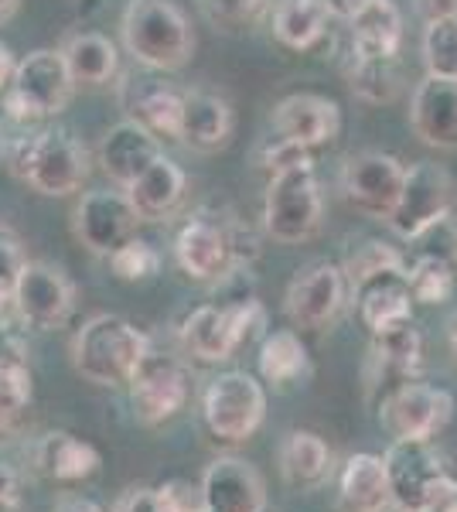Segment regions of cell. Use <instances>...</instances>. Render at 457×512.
Returning a JSON list of instances; mask_svg holds the SVG:
<instances>
[{
	"label": "cell",
	"instance_id": "obj_1",
	"mask_svg": "<svg viewBox=\"0 0 457 512\" xmlns=\"http://www.w3.org/2000/svg\"><path fill=\"white\" fill-rule=\"evenodd\" d=\"M0 154L38 195H76L89 178V151L69 127H41L38 134L7 140Z\"/></svg>",
	"mask_w": 457,
	"mask_h": 512
},
{
	"label": "cell",
	"instance_id": "obj_2",
	"mask_svg": "<svg viewBox=\"0 0 457 512\" xmlns=\"http://www.w3.org/2000/svg\"><path fill=\"white\" fill-rule=\"evenodd\" d=\"M120 38L134 62L154 72L185 69L195 52V31L174 0H127Z\"/></svg>",
	"mask_w": 457,
	"mask_h": 512
},
{
	"label": "cell",
	"instance_id": "obj_3",
	"mask_svg": "<svg viewBox=\"0 0 457 512\" xmlns=\"http://www.w3.org/2000/svg\"><path fill=\"white\" fill-rule=\"evenodd\" d=\"M181 345L198 362H226L267 335V308L256 297H222L181 321Z\"/></svg>",
	"mask_w": 457,
	"mask_h": 512
},
{
	"label": "cell",
	"instance_id": "obj_4",
	"mask_svg": "<svg viewBox=\"0 0 457 512\" xmlns=\"http://www.w3.org/2000/svg\"><path fill=\"white\" fill-rule=\"evenodd\" d=\"M147 352L151 338L120 315H96L72 335V366L93 386H127Z\"/></svg>",
	"mask_w": 457,
	"mask_h": 512
},
{
	"label": "cell",
	"instance_id": "obj_5",
	"mask_svg": "<svg viewBox=\"0 0 457 512\" xmlns=\"http://www.w3.org/2000/svg\"><path fill=\"white\" fill-rule=\"evenodd\" d=\"M382 465L396 512H434L457 495V478L447 472L434 441H393Z\"/></svg>",
	"mask_w": 457,
	"mask_h": 512
},
{
	"label": "cell",
	"instance_id": "obj_6",
	"mask_svg": "<svg viewBox=\"0 0 457 512\" xmlns=\"http://www.w3.org/2000/svg\"><path fill=\"white\" fill-rule=\"evenodd\" d=\"M72 93H76V82H72L69 69H65L62 52L38 48V52H28L24 59H18L11 86L0 96L4 99L0 110L18 127H31L38 120L58 117L69 106Z\"/></svg>",
	"mask_w": 457,
	"mask_h": 512
},
{
	"label": "cell",
	"instance_id": "obj_7",
	"mask_svg": "<svg viewBox=\"0 0 457 512\" xmlns=\"http://www.w3.org/2000/svg\"><path fill=\"white\" fill-rule=\"evenodd\" d=\"M324 198L314 164L287 168L270 175L267 195H263V229L273 243L297 246L321 233Z\"/></svg>",
	"mask_w": 457,
	"mask_h": 512
},
{
	"label": "cell",
	"instance_id": "obj_8",
	"mask_svg": "<svg viewBox=\"0 0 457 512\" xmlns=\"http://www.w3.org/2000/svg\"><path fill=\"white\" fill-rule=\"evenodd\" d=\"M267 417V390L246 369L219 373L202 393V420L222 444H243Z\"/></svg>",
	"mask_w": 457,
	"mask_h": 512
},
{
	"label": "cell",
	"instance_id": "obj_9",
	"mask_svg": "<svg viewBox=\"0 0 457 512\" xmlns=\"http://www.w3.org/2000/svg\"><path fill=\"white\" fill-rule=\"evenodd\" d=\"M127 386L134 417L144 427H161L188 407L191 393H195V376L178 355L157 352L151 345V352L140 359Z\"/></svg>",
	"mask_w": 457,
	"mask_h": 512
},
{
	"label": "cell",
	"instance_id": "obj_10",
	"mask_svg": "<svg viewBox=\"0 0 457 512\" xmlns=\"http://www.w3.org/2000/svg\"><path fill=\"white\" fill-rule=\"evenodd\" d=\"M454 417V396L444 386L406 379L382 393L379 424L393 441H437Z\"/></svg>",
	"mask_w": 457,
	"mask_h": 512
},
{
	"label": "cell",
	"instance_id": "obj_11",
	"mask_svg": "<svg viewBox=\"0 0 457 512\" xmlns=\"http://www.w3.org/2000/svg\"><path fill=\"white\" fill-rule=\"evenodd\" d=\"M457 205V181L434 161H417L406 168L400 198L389 216V229L400 239H417L423 229L447 219Z\"/></svg>",
	"mask_w": 457,
	"mask_h": 512
},
{
	"label": "cell",
	"instance_id": "obj_12",
	"mask_svg": "<svg viewBox=\"0 0 457 512\" xmlns=\"http://www.w3.org/2000/svg\"><path fill=\"white\" fill-rule=\"evenodd\" d=\"M174 260L191 280H226L236 263V222L198 209L174 236Z\"/></svg>",
	"mask_w": 457,
	"mask_h": 512
},
{
	"label": "cell",
	"instance_id": "obj_13",
	"mask_svg": "<svg viewBox=\"0 0 457 512\" xmlns=\"http://www.w3.org/2000/svg\"><path fill=\"white\" fill-rule=\"evenodd\" d=\"M11 304L24 325L38 328V332H55L76 308V284L55 263L28 260L11 294Z\"/></svg>",
	"mask_w": 457,
	"mask_h": 512
},
{
	"label": "cell",
	"instance_id": "obj_14",
	"mask_svg": "<svg viewBox=\"0 0 457 512\" xmlns=\"http://www.w3.org/2000/svg\"><path fill=\"white\" fill-rule=\"evenodd\" d=\"M406 178V164L393 154L382 151H362L352 154L342 168V192L355 212H362L365 219L386 222L396 209Z\"/></svg>",
	"mask_w": 457,
	"mask_h": 512
},
{
	"label": "cell",
	"instance_id": "obj_15",
	"mask_svg": "<svg viewBox=\"0 0 457 512\" xmlns=\"http://www.w3.org/2000/svg\"><path fill=\"white\" fill-rule=\"evenodd\" d=\"M72 229H76V239L89 253L110 256L137 236L140 216L134 212V205H130L123 188L120 192L93 188V192H82V198L76 202Z\"/></svg>",
	"mask_w": 457,
	"mask_h": 512
},
{
	"label": "cell",
	"instance_id": "obj_16",
	"mask_svg": "<svg viewBox=\"0 0 457 512\" xmlns=\"http://www.w3.org/2000/svg\"><path fill=\"white\" fill-rule=\"evenodd\" d=\"M348 294L342 267L328 260H318L304 267L301 274L290 280L284 294V311L301 332H321L338 318Z\"/></svg>",
	"mask_w": 457,
	"mask_h": 512
},
{
	"label": "cell",
	"instance_id": "obj_17",
	"mask_svg": "<svg viewBox=\"0 0 457 512\" xmlns=\"http://www.w3.org/2000/svg\"><path fill=\"white\" fill-rule=\"evenodd\" d=\"M205 512H267V482L239 454H219L202 472Z\"/></svg>",
	"mask_w": 457,
	"mask_h": 512
},
{
	"label": "cell",
	"instance_id": "obj_18",
	"mask_svg": "<svg viewBox=\"0 0 457 512\" xmlns=\"http://www.w3.org/2000/svg\"><path fill=\"white\" fill-rule=\"evenodd\" d=\"M348 291H352L359 321L372 335L413 321V304L417 301H413V294H410L406 267H389V270H379V274H369V277H362L359 284L348 287Z\"/></svg>",
	"mask_w": 457,
	"mask_h": 512
},
{
	"label": "cell",
	"instance_id": "obj_19",
	"mask_svg": "<svg viewBox=\"0 0 457 512\" xmlns=\"http://www.w3.org/2000/svg\"><path fill=\"white\" fill-rule=\"evenodd\" d=\"M273 130L290 144L314 151V147H324L338 137L342 110H338L335 99L321 93H294L273 106Z\"/></svg>",
	"mask_w": 457,
	"mask_h": 512
},
{
	"label": "cell",
	"instance_id": "obj_20",
	"mask_svg": "<svg viewBox=\"0 0 457 512\" xmlns=\"http://www.w3.org/2000/svg\"><path fill=\"white\" fill-rule=\"evenodd\" d=\"M410 127L427 147L457 151V79L423 76L410 96Z\"/></svg>",
	"mask_w": 457,
	"mask_h": 512
},
{
	"label": "cell",
	"instance_id": "obj_21",
	"mask_svg": "<svg viewBox=\"0 0 457 512\" xmlns=\"http://www.w3.org/2000/svg\"><path fill=\"white\" fill-rule=\"evenodd\" d=\"M161 158V140L134 120H120L99 140V164L116 188H127Z\"/></svg>",
	"mask_w": 457,
	"mask_h": 512
},
{
	"label": "cell",
	"instance_id": "obj_22",
	"mask_svg": "<svg viewBox=\"0 0 457 512\" xmlns=\"http://www.w3.org/2000/svg\"><path fill=\"white\" fill-rule=\"evenodd\" d=\"M236 117L226 96L209 89H188L181 93V144H188L198 154L222 151L232 137Z\"/></svg>",
	"mask_w": 457,
	"mask_h": 512
},
{
	"label": "cell",
	"instance_id": "obj_23",
	"mask_svg": "<svg viewBox=\"0 0 457 512\" xmlns=\"http://www.w3.org/2000/svg\"><path fill=\"white\" fill-rule=\"evenodd\" d=\"M369 366H372V386L382 383V393L393 390V386L406 383V379H417L423 366V335L413 321L386 332L372 335V352H369Z\"/></svg>",
	"mask_w": 457,
	"mask_h": 512
},
{
	"label": "cell",
	"instance_id": "obj_24",
	"mask_svg": "<svg viewBox=\"0 0 457 512\" xmlns=\"http://www.w3.org/2000/svg\"><path fill=\"white\" fill-rule=\"evenodd\" d=\"M35 468L55 485H79L103 468V454L72 431H48L35 444Z\"/></svg>",
	"mask_w": 457,
	"mask_h": 512
},
{
	"label": "cell",
	"instance_id": "obj_25",
	"mask_svg": "<svg viewBox=\"0 0 457 512\" xmlns=\"http://www.w3.org/2000/svg\"><path fill=\"white\" fill-rule=\"evenodd\" d=\"M123 110L127 120L151 130L157 140H178L181 137V93L154 79H130L123 86Z\"/></svg>",
	"mask_w": 457,
	"mask_h": 512
},
{
	"label": "cell",
	"instance_id": "obj_26",
	"mask_svg": "<svg viewBox=\"0 0 457 512\" xmlns=\"http://www.w3.org/2000/svg\"><path fill=\"white\" fill-rule=\"evenodd\" d=\"M123 192H127L140 222H164L181 209V202H185L188 178L178 164L161 154V158H157L134 185L123 188Z\"/></svg>",
	"mask_w": 457,
	"mask_h": 512
},
{
	"label": "cell",
	"instance_id": "obj_27",
	"mask_svg": "<svg viewBox=\"0 0 457 512\" xmlns=\"http://www.w3.org/2000/svg\"><path fill=\"white\" fill-rule=\"evenodd\" d=\"M338 512H393L386 465L379 454H352L338 472Z\"/></svg>",
	"mask_w": 457,
	"mask_h": 512
},
{
	"label": "cell",
	"instance_id": "obj_28",
	"mask_svg": "<svg viewBox=\"0 0 457 512\" xmlns=\"http://www.w3.org/2000/svg\"><path fill=\"white\" fill-rule=\"evenodd\" d=\"M277 465L284 482L294 492H318L328 485L331 472H335V458L321 434L314 431H290L280 444Z\"/></svg>",
	"mask_w": 457,
	"mask_h": 512
},
{
	"label": "cell",
	"instance_id": "obj_29",
	"mask_svg": "<svg viewBox=\"0 0 457 512\" xmlns=\"http://www.w3.org/2000/svg\"><path fill=\"white\" fill-rule=\"evenodd\" d=\"M58 52H62L65 69L76 86H106L120 72V52L99 31H79V35L65 38Z\"/></svg>",
	"mask_w": 457,
	"mask_h": 512
},
{
	"label": "cell",
	"instance_id": "obj_30",
	"mask_svg": "<svg viewBox=\"0 0 457 512\" xmlns=\"http://www.w3.org/2000/svg\"><path fill=\"white\" fill-rule=\"evenodd\" d=\"M256 366H260L263 383L287 390V386L301 383L311 369V355H307L304 338L294 328H277L260 338V352H256Z\"/></svg>",
	"mask_w": 457,
	"mask_h": 512
},
{
	"label": "cell",
	"instance_id": "obj_31",
	"mask_svg": "<svg viewBox=\"0 0 457 512\" xmlns=\"http://www.w3.org/2000/svg\"><path fill=\"white\" fill-rule=\"evenodd\" d=\"M352 52L359 55H400L403 14L393 0H369L352 21Z\"/></svg>",
	"mask_w": 457,
	"mask_h": 512
},
{
	"label": "cell",
	"instance_id": "obj_32",
	"mask_svg": "<svg viewBox=\"0 0 457 512\" xmlns=\"http://www.w3.org/2000/svg\"><path fill=\"white\" fill-rule=\"evenodd\" d=\"M328 7L321 0H277L273 4V38L290 52H311L328 31Z\"/></svg>",
	"mask_w": 457,
	"mask_h": 512
},
{
	"label": "cell",
	"instance_id": "obj_33",
	"mask_svg": "<svg viewBox=\"0 0 457 512\" xmlns=\"http://www.w3.org/2000/svg\"><path fill=\"white\" fill-rule=\"evenodd\" d=\"M348 59H352L345 69L348 86H352V93L359 96L362 103L386 106L403 93V69H400V59H396V55L352 52Z\"/></svg>",
	"mask_w": 457,
	"mask_h": 512
},
{
	"label": "cell",
	"instance_id": "obj_34",
	"mask_svg": "<svg viewBox=\"0 0 457 512\" xmlns=\"http://www.w3.org/2000/svg\"><path fill=\"white\" fill-rule=\"evenodd\" d=\"M406 280L417 304H447L457 287V267L440 256L413 253V260L406 263Z\"/></svg>",
	"mask_w": 457,
	"mask_h": 512
},
{
	"label": "cell",
	"instance_id": "obj_35",
	"mask_svg": "<svg viewBox=\"0 0 457 512\" xmlns=\"http://www.w3.org/2000/svg\"><path fill=\"white\" fill-rule=\"evenodd\" d=\"M423 65H427V76L457 79V18L427 21V31H423Z\"/></svg>",
	"mask_w": 457,
	"mask_h": 512
},
{
	"label": "cell",
	"instance_id": "obj_36",
	"mask_svg": "<svg viewBox=\"0 0 457 512\" xmlns=\"http://www.w3.org/2000/svg\"><path fill=\"white\" fill-rule=\"evenodd\" d=\"M31 369L28 366H0V437L11 434L31 407Z\"/></svg>",
	"mask_w": 457,
	"mask_h": 512
},
{
	"label": "cell",
	"instance_id": "obj_37",
	"mask_svg": "<svg viewBox=\"0 0 457 512\" xmlns=\"http://www.w3.org/2000/svg\"><path fill=\"white\" fill-rule=\"evenodd\" d=\"M110 270L123 284H144V280L157 277V270H161V253H157L147 239L134 236L116 253H110Z\"/></svg>",
	"mask_w": 457,
	"mask_h": 512
},
{
	"label": "cell",
	"instance_id": "obj_38",
	"mask_svg": "<svg viewBox=\"0 0 457 512\" xmlns=\"http://www.w3.org/2000/svg\"><path fill=\"white\" fill-rule=\"evenodd\" d=\"M389 267H406V256L396 250V246L382 243V239H365L362 246H355L352 256L345 260L342 274H345V284H359L362 277L369 274H379V270H389Z\"/></svg>",
	"mask_w": 457,
	"mask_h": 512
},
{
	"label": "cell",
	"instance_id": "obj_39",
	"mask_svg": "<svg viewBox=\"0 0 457 512\" xmlns=\"http://www.w3.org/2000/svg\"><path fill=\"white\" fill-rule=\"evenodd\" d=\"M24 263H28V253H24L21 236L11 226H0V304L11 301Z\"/></svg>",
	"mask_w": 457,
	"mask_h": 512
},
{
	"label": "cell",
	"instance_id": "obj_40",
	"mask_svg": "<svg viewBox=\"0 0 457 512\" xmlns=\"http://www.w3.org/2000/svg\"><path fill=\"white\" fill-rule=\"evenodd\" d=\"M267 4L270 0H202V11L222 28H246L267 11Z\"/></svg>",
	"mask_w": 457,
	"mask_h": 512
},
{
	"label": "cell",
	"instance_id": "obj_41",
	"mask_svg": "<svg viewBox=\"0 0 457 512\" xmlns=\"http://www.w3.org/2000/svg\"><path fill=\"white\" fill-rule=\"evenodd\" d=\"M410 243H417L413 253L440 256V260H447L451 267H457V222L451 216L434 222V226H427L417 239H410Z\"/></svg>",
	"mask_w": 457,
	"mask_h": 512
},
{
	"label": "cell",
	"instance_id": "obj_42",
	"mask_svg": "<svg viewBox=\"0 0 457 512\" xmlns=\"http://www.w3.org/2000/svg\"><path fill=\"white\" fill-rule=\"evenodd\" d=\"M157 502L161 512H205L202 485L188 482V478H171V482L157 485Z\"/></svg>",
	"mask_w": 457,
	"mask_h": 512
},
{
	"label": "cell",
	"instance_id": "obj_43",
	"mask_svg": "<svg viewBox=\"0 0 457 512\" xmlns=\"http://www.w3.org/2000/svg\"><path fill=\"white\" fill-rule=\"evenodd\" d=\"M260 164L270 171V175H277V171H287V168H301V164H314V158H311V151H307V147L290 144V140L277 137V144L263 147Z\"/></svg>",
	"mask_w": 457,
	"mask_h": 512
},
{
	"label": "cell",
	"instance_id": "obj_44",
	"mask_svg": "<svg viewBox=\"0 0 457 512\" xmlns=\"http://www.w3.org/2000/svg\"><path fill=\"white\" fill-rule=\"evenodd\" d=\"M0 366H28V345L7 321H0Z\"/></svg>",
	"mask_w": 457,
	"mask_h": 512
},
{
	"label": "cell",
	"instance_id": "obj_45",
	"mask_svg": "<svg viewBox=\"0 0 457 512\" xmlns=\"http://www.w3.org/2000/svg\"><path fill=\"white\" fill-rule=\"evenodd\" d=\"M113 512H161V502H157V492L147 489V485H134L116 499Z\"/></svg>",
	"mask_w": 457,
	"mask_h": 512
},
{
	"label": "cell",
	"instance_id": "obj_46",
	"mask_svg": "<svg viewBox=\"0 0 457 512\" xmlns=\"http://www.w3.org/2000/svg\"><path fill=\"white\" fill-rule=\"evenodd\" d=\"M52 512H106L99 502L93 499H86V495H79V492H62L55 499V509Z\"/></svg>",
	"mask_w": 457,
	"mask_h": 512
},
{
	"label": "cell",
	"instance_id": "obj_47",
	"mask_svg": "<svg viewBox=\"0 0 457 512\" xmlns=\"http://www.w3.org/2000/svg\"><path fill=\"white\" fill-rule=\"evenodd\" d=\"M423 21H447L457 18V0H417Z\"/></svg>",
	"mask_w": 457,
	"mask_h": 512
},
{
	"label": "cell",
	"instance_id": "obj_48",
	"mask_svg": "<svg viewBox=\"0 0 457 512\" xmlns=\"http://www.w3.org/2000/svg\"><path fill=\"white\" fill-rule=\"evenodd\" d=\"M324 7H328V14L331 18H338V21H352L355 14L362 11L369 0H321Z\"/></svg>",
	"mask_w": 457,
	"mask_h": 512
},
{
	"label": "cell",
	"instance_id": "obj_49",
	"mask_svg": "<svg viewBox=\"0 0 457 512\" xmlns=\"http://www.w3.org/2000/svg\"><path fill=\"white\" fill-rule=\"evenodd\" d=\"M14 69H18V59H14V52H11V48H7L4 41H0V96L7 93V86H11Z\"/></svg>",
	"mask_w": 457,
	"mask_h": 512
},
{
	"label": "cell",
	"instance_id": "obj_50",
	"mask_svg": "<svg viewBox=\"0 0 457 512\" xmlns=\"http://www.w3.org/2000/svg\"><path fill=\"white\" fill-rule=\"evenodd\" d=\"M11 492H18V472L0 458V495H11Z\"/></svg>",
	"mask_w": 457,
	"mask_h": 512
},
{
	"label": "cell",
	"instance_id": "obj_51",
	"mask_svg": "<svg viewBox=\"0 0 457 512\" xmlns=\"http://www.w3.org/2000/svg\"><path fill=\"white\" fill-rule=\"evenodd\" d=\"M0 512H24V506H21V495H18V492L0 495Z\"/></svg>",
	"mask_w": 457,
	"mask_h": 512
},
{
	"label": "cell",
	"instance_id": "obj_52",
	"mask_svg": "<svg viewBox=\"0 0 457 512\" xmlns=\"http://www.w3.org/2000/svg\"><path fill=\"white\" fill-rule=\"evenodd\" d=\"M18 7H21V0H0V24H7L18 14Z\"/></svg>",
	"mask_w": 457,
	"mask_h": 512
},
{
	"label": "cell",
	"instance_id": "obj_53",
	"mask_svg": "<svg viewBox=\"0 0 457 512\" xmlns=\"http://www.w3.org/2000/svg\"><path fill=\"white\" fill-rule=\"evenodd\" d=\"M447 345H451V355L457 359V318L451 321V328H447Z\"/></svg>",
	"mask_w": 457,
	"mask_h": 512
},
{
	"label": "cell",
	"instance_id": "obj_54",
	"mask_svg": "<svg viewBox=\"0 0 457 512\" xmlns=\"http://www.w3.org/2000/svg\"><path fill=\"white\" fill-rule=\"evenodd\" d=\"M434 512H457V495H454L451 502H444V506H440V509H434Z\"/></svg>",
	"mask_w": 457,
	"mask_h": 512
},
{
	"label": "cell",
	"instance_id": "obj_55",
	"mask_svg": "<svg viewBox=\"0 0 457 512\" xmlns=\"http://www.w3.org/2000/svg\"><path fill=\"white\" fill-rule=\"evenodd\" d=\"M393 512H396V509H393Z\"/></svg>",
	"mask_w": 457,
	"mask_h": 512
}]
</instances>
